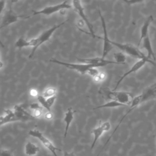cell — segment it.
<instances>
[{
	"label": "cell",
	"mask_w": 156,
	"mask_h": 156,
	"mask_svg": "<svg viewBox=\"0 0 156 156\" xmlns=\"http://www.w3.org/2000/svg\"><path fill=\"white\" fill-rule=\"evenodd\" d=\"M37 98L43 107L46 108L48 111V112H51V108L48 105L46 99L43 95H38L37 96Z\"/></svg>",
	"instance_id": "7402d4cb"
},
{
	"label": "cell",
	"mask_w": 156,
	"mask_h": 156,
	"mask_svg": "<svg viewBox=\"0 0 156 156\" xmlns=\"http://www.w3.org/2000/svg\"><path fill=\"white\" fill-rule=\"evenodd\" d=\"M143 46L147 52V57H148V58L150 60H152L151 58H153V60H155V54L153 51L151 40H150L149 36H147L143 40Z\"/></svg>",
	"instance_id": "ac0fdd59"
},
{
	"label": "cell",
	"mask_w": 156,
	"mask_h": 156,
	"mask_svg": "<svg viewBox=\"0 0 156 156\" xmlns=\"http://www.w3.org/2000/svg\"><path fill=\"white\" fill-rule=\"evenodd\" d=\"M46 102L48 103V105H49V107L50 108H51V106L54 104V103L55 101L56 96H52V97H50L48 98H46Z\"/></svg>",
	"instance_id": "484cf974"
},
{
	"label": "cell",
	"mask_w": 156,
	"mask_h": 156,
	"mask_svg": "<svg viewBox=\"0 0 156 156\" xmlns=\"http://www.w3.org/2000/svg\"><path fill=\"white\" fill-rule=\"evenodd\" d=\"M68 20H66V21H63L62 23H61L58 24L54 25L53 27H52L49 28V29L46 30V31L43 32L41 34H40V35H39L37 38H35V45L34 48H32V51L30 52V54L29 56V58H31L33 57V55H34L37 49L38 48V47H40L42 44H43L46 41H48L49 40V38H51V37L52 36V35L53 34V33L57 29H58L60 27H61L62 25H63L65 23H66V22Z\"/></svg>",
	"instance_id": "277c9868"
},
{
	"label": "cell",
	"mask_w": 156,
	"mask_h": 156,
	"mask_svg": "<svg viewBox=\"0 0 156 156\" xmlns=\"http://www.w3.org/2000/svg\"><path fill=\"white\" fill-rule=\"evenodd\" d=\"M51 62L56 63L64 66L70 69L74 70L82 74L87 73L88 71L92 68H97L95 65L91 64H86V63H67L58 60L55 58H52L49 60Z\"/></svg>",
	"instance_id": "8992f818"
},
{
	"label": "cell",
	"mask_w": 156,
	"mask_h": 156,
	"mask_svg": "<svg viewBox=\"0 0 156 156\" xmlns=\"http://www.w3.org/2000/svg\"><path fill=\"white\" fill-rule=\"evenodd\" d=\"M5 5V1H0V15L4 9Z\"/></svg>",
	"instance_id": "f1b7e54d"
},
{
	"label": "cell",
	"mask_w": 156,
	"mask_h": 156,
	"mask_svg": "<svg viewBox=\"0 0 156 156\" xmlns=\"http://www.w3.org/2000/svg\"><path fill=\"white\" fill-rule=\"evenodd\" d=\"M153 16L152 15H150L144 21L143 26L141 28V32H140V39H139V41L138 43V45L137 47L140 46V44H141V41H143V40L147 36H148V30H149V26L151 24V23L153 21Z\"/></svg>",
	"instance_id": "9a60e30c"
},
{
	"label": "cell",
	"mask_w": 156,
	"mask_h": 156,
	"mask_svg": "<svg viewBox=\"0 0 156 156\" xmlns=\"http://www.w3.org/2000/svg\"><path fill=\"white\" fill-rule=\"evenodd\" d=\"M28 134L34 138H37L40 141L43 145L49 150L54 156H57V151H61V150L57 147L48 138H46L40 130L37 129L30 130L28 132Z\"/></svg>",
	"instance_id": "5b68a950"
},
{
	"label": "cell",
	"mask_w": 156,
	"mask_h": 156,
	"mask_svg": "<svg viewBox=\"0 0 156 156\" xmlns=\"http://www.w3.org/2000/svg\"><path fill=\"white\" fill-rule=\"evenodd\" d=\"M63 156H76V154L74 153V152H65L63 154Z\"/></svg>",
	"instance_id": "4dcf8cb0"
},
{
	"label": "cell",
	"mask_w": 156,
	"mask_h": 156,
	"mask_svg": "<svg viewBox=\"0 0 156 156\" xmlns=\"http://www.w3.org/2000/svg\"><path fill=\"white\" fill-rule=\"evenodd\" d=\"M110 43L118 48L123 52L128 54L130 56H132L135 58L141 59H146L148 60H152L148 58V57L141 51L138 47L129 43H120L118 42H115L110 40ZM153 61V60H152Z\"/></svg>",
	"instance_id": "3957f363"
},
{
	"label": "cell",
	"mask_w": 156,
	"mask_h": 156,
	"mask_svg": "<svg viewBox=\"0 0 156 156\" xmlns=\"http://www.w3.org/2000/svg\"><path fill=\"white\" fill-rule=\"evenodd\" d=\"M3 66V63L0 60V69Z\"/></svg>",
	"instance_id": "e575fe53"
},
{
	"label": "cell",
	"mask_w": 156,
	"mask_h": 156,
	"mask_svg": "<svg viewBox=\"0 0 156 156\" xmlns=\"http://www.w3.org/2000/svg\"><path fill=\"white\" fill-rule=\"evenodd\" d=\"M111 128V124L109 121H105L100 124L99 126L93 129L91 131V133L93 135V140L91 146V150H92L99 138L105 132L110 130Z\"/></svg>",
	"instance_id": "8fae6325"
},
{
	"label": "cell",
	"mask_w": 156,
	"mask_h": 156,
	"mask_svg": "<svg viewBox=\"0 0 156 156\" xmlns=\"http://www.w3.org/2000/svg\"><path fill=\"white\" fill-rule=\"evenodd\" d=\"M30 108L32 110H41L42 109V106H40L38 103L37 102H34V103H32L30 105Z\"/></svg>",
	"instance_id": "4316f807"
},
{
	"label": "cell",
	"mask_w": 156,
	"mask_h": 156,
	"mask_svg": "<svg viewBox=\"0 0 156 156\" xmlns=\"http://www.w3.org/2000/svg\"><path fill=\"white\" fill-rule=\"evenodd\" d=\"M13 112L18 118L19 121H25L34 119L35 117L26 110L23 104L16 105L13 107Z\"/></svg>",
	"instance_id": "7c38bea8"
},
{
	"label": "cell",
	"mask_w": 156,
	"mask_h": 156,
	"mask_svg": "<svg viewBox=\"0 0 156 156\" xmlns=\"http://www.w3.org/2000/svg\"><path fill=\"white\" fill-rule=\"evenodd\" d=\"M74 118V112L72 110L71 108H69L67 111L66 112L64 116L63 121L65 123V132H64V138L66 137L67 133L69 127V126L73 121Z\"/></svg>",
	"instance_id": "e0dca14e"
},
{
	"label": "cell",
	"mask_w": 156,
	"mask_h": 156,
	"mask_svg": "<svg viewBox=\"0 0 156 156\" xmlns=\"http://www.w3.org/2000/svg\"><path fill=\"white\" fill-rule=\"evenodd\" d=\"M35 45V38H32L27 41L24 37H20L15 42V46L20 49L24 47H29V46H31L34 48Z\"/></svg>",
	"instance_id": "d6986e66"
},
{
	"label": "cell",
	"mask_w": 156,
	"mask_h": 156,
	"mask_svg": "<svg viewBox=\"0 0 156 156\" xmlns=\"http://www.w3.org/2000/svg\"><path fill=\"white\" fill-rule=\"evenodd\" d=\"M55 93H56V90L54 88L49 87L45 90V91L43 93V96L45 98H48L55 96Z\"/></svg>",
	"instance_id": "603a6c76"
},
{
	"label": "cell",
	"mask_w": 156,
	"mask_h": 156,
	"mask_svg": "<svg viewBox=\"0 0 156 156\" xmlns=\"http://www.w3.org/2000/svg\"><path fill=\"white\" fill-rule=\"evenodd\" d=\"M124 104H120L116 101H110L103 105L98 106L93 109H98V108H112V107H124Z\"/></svg>",
	"instance_id": "ffe728a7"
},
{
	"label": "cell",
	"mask_w": 156,
	"mask_h": 156,
	"mask_svg": "<svg viewBox=\"0 0 156 156\" xmlns=\"http://www.w3.org/2000/svg\"><path fill=\"white\" fill-rule=\"evenodd\" d=\"M150 63L154 65H155V63L154 61L152 60H146V59H141L139 60L138 61H137L136 62H135L134 63V65L130 68V69L126 72V73H124L121 77H120V78L119 79V80L116 82V84L115 85V87L114 88V89L113 90L116 91V90L117 89V87H118V85L120 84V83L129 75H130L132 73H133L135 72H136L137 71H138L140 68H141L146 63Z\"/></svg>",
	"instance_id": "30bf717a"
},
{
	"label": "cell",
	"mask_w": 156,
	"mask_h": 156,
	"mask_svg": "<svg viewBox=\"0 0 156 156\" xmlns=\"http://www.w3.org/2000/svg\"><path fill=\"white\" fill-rule=\"evenodd\" d=\"M46 118H47V119H51V118H52V113L51 112H48L46 114Z\"/></svg>",
	"instance_id": "1f68e13d"
},
{
	"label": "cell",
	"mask_w": 156,
	"mask_h": 156,
	"mask_svg": "<svg viewBox=\"0 0 156 156\" xmlns=\"http://www.w3.org/2000/svg\"><path fill=\"white\" fill-rule=\"evenodd\" d=\"M41 115V110H35V112H34V117H40V116Z\"/></svg>",
	"instance_id": "f546056e"
},
{
	"label": "cell",
	"mask_w": 156,
	"mask_h": 156,
	"mask_svg": "<svg viewBox=\"0 0 156 156\" xmlns=\"http://www.w3.org/2000/svg\"><path fill=\"white\" fill-rule=\"evenodd\" d=\"M99 93L103 97L111 101H116L126 106H130L133 100V96L130 92L112 90L108 87H101Z\"/></svg>",
	"instance_id": "7a4b0ae2"
},
{
	"label": "cell",
	"mask_w": 156,
	"mask_h": 156,
	"mask_svg": "<svg viewBox=\"0 0 156 156\" xmlns=\"http://www.w3.org/2000/svg\"><path fill=\"white\" fill-rule=\"evenodd\" d=\"M99 71L96 68H92L91 69H90L88 72H87V74H89L90 76H92L93 77L95 78L96 77H97L99 74Z\"/></svg>",
	"instance_id": "cb8c5ba5"
},
{
	"label": "cell",
	"mask_w": 156,
	"mask_h": 156,
	"mask_svg": "<svg viewBox=\"0 0 156 156\" xmlns=\"http://www.w3.org/2000/svg\"><path fill=\"white\" fill-rule=\"evenodd\" d=\"M0 46H1V47H2V48H4V45L3 44V43H2V42L1 41V39H0Z\"/></svg>",
	"instance_id": "836d02e7"
},
{
	"label": "cell",
	"mask_w": 156,
	"mask_h": 156,
	"mask_svg": "<svg viewBox=\"0 0 156 156\" xmlns=\"http://www.w3.org/2000/svg\"><path fill=\"white\" fill-rule=\"evenodd\" d=\"M114 58L115 59V62L118 64H125L126 61V56L125 55L121 52L114 53Z\"/></svg>",
	"instance_id": "44dd1931"
},
{
	"label": "cell",
	"mask_w": 156,
	"mask_h": 156,
	"mask_svg": "<svg viewBox=\"0 0 156 156\" xmlns=\"http://www.w3.org/2000/svg\"><path fill=\"white\" fill-rule=\"evenodd\" d=\"M123 1L129 5H133V4L142 2V1H137V0H123Z\"/></svg>",
	"instance_id": "83f0119b"
},
{
	"label": "cell",
	"mask_w": 156,
	"mask_h": 156,
	"mask_svg": "<svg viewBox=\"0 0 156 156\" xmlns=\"http://www.w3.org/2000/svg\"><path fill=\"white\" fill-rule=\"evenodd\" d=\"M99 15L100 16L101 24H102V27L103 29V33H104V38H103V41H104V45H103V50H102V58H105V57L107 55V54L109 53V52L112 50L113 48V45L110 43V40L108 38V34H107V27H106V23L105 21V20L102 15L100 10H98Z\"/></svg>",
	"instance_id": "9c48e42d"
},
{
	"label": "cell",
	"mask_w": 156,
	"mask_h": 156,
	"mask_svg": "<svg viewBox=\"0 0 156 156\" xmlns=\"http://www.w3.org/2000/svg\"><path fill=\"white\" fill-rule=\"evenodd\" d=\"M71 8V5L68 3V1H63L60 4L54 5H51V6H48L46 7L41 10H38V11H33L32 15L29 16L28 17H26L25 18H27L31 16H34L37 15H52L55 12H57L58 11L62 10L63 9H68Z\"/></svg>",
	"instance_id": "52a82bcc"
},
{
	"label": "cell",
	"mask_w": 156,
	"mask_h": 156,
	"mask_svg": "<svg viewBox=\"0 0 156 156\" xmlns=\"http://www.w3.org/2000/svg\"><path fill=\"white\" fill-rule=\"evenodd\" d=\"M23 16L16 15L13 12L11 7H10V9L5 13V14L4 15V16L2 18V23L0 26V29L3 27H5L12 23L16 22L18 20L19 18L23 17Z\"/></svg>",
	"instance_id": "5bb4252c"
},
{
	"label": "cell",
	"mask_w": 156,
	"mask_h": 156,
	"mask_svg": "<svg viewBox=\"0 0 156 156\" xmlns=\"http://www.w3.org/2000/svg\"><path fill=\"white\" fill-rule=\"evenodd\" d=\"M0 156H13V155L9 150L0 149Z\"/></svg>",
	"instance_id": "d4e9b609"
},
{
	"label": "cell",
	"mask_w": 156,
	"mask_h": 156,
	"mask_svg": "<svg viewBox=\"0 0 156 156\" xmlns=\"http://www.w3.org/2000/svg\"><path fill=\"white\" fill-rule=\"evenodd\" d=\"M40 152V147L31 141H27L24 146V153L27 156H35Z\"/></svg>",
	"instance_id": "2e32d148"
},
{
	"label": "cell",
	"mask_w": 156,
	"mask_h": 156,
	"mask_svg": "<svg viewBox=\"0 0 156 156\" xmlns=\"http://www.w3.org/2000/svg\"><path fill=\"white\" fill-rule=\"evenodd\" d=\"M79 61L82 62L83 63L86 64H91L95 65L96 67L104 66L109 64H118L115 61L108 60L102 57H95V58H77Z\"/></svg>",
	"instance_id": "4fadbf2b"
},
{
	"label": "cell",
	"mask_w": 156,
	"mask_h": 156,
	"mask_svg": "<svg viewBox=\"0 0 156 156\" xmlns=\"http://www.w3.org/2000/svg\"><path fill=\"white\" fill-rule=\"evenodd\" d=\"M32 93H31L32 96H38V95H37V91H36V90H32L31 93H32Z\"/></svg>",
	"instance_id": "d6a6232c"
},
{
	"label": "cell",
	"mask_w": 156,
	"mask_h": 156,
	"mask_svg": "<svg viewBox=\"0 0 156 156\" xmlns=\"http://www.w3.org/2000/svg\"><path fill=\"white\" fill-rule=\"evenodd\" d=\"M156 97V83H154V84L151 85V86H149V87L146 88L143 92L141 94H140V95L135 97L133 98V100L131 102V104L130 105V109L127 112V113L122 117V118L120 119L118 124L117 125V126L116 127L115 129L114 130V131L113 132L112 134L110 135V136L108 138V139L107 140L106 143H105L104 146H105L107 145V144L108 143L109 140H110L111 137L112 136V135L115 133L116 130L118 129V128L119 127V126H120V124H121V122H122V121L124 120V119L126 118V116H127L130 113H131L138 105H140V104L149 101L150 99H152Z\"/></svg>",
	"instance_id": "6da1fadb"
},
{
	"label": "cell",
	"mask_w": 156,
	"mask_h": 156,
	"mask_svg": "<svg viewBox=\"0 0 156 156\" xmlns=\"http://www.w3.org/2000/svg\"><path fill=\"white\" fill-rule=\"evenodd\" d=\"M73 3V6L74 7V9L75 10V11L79 14V15L80 16V18H82V20L83 21V23H85V24L87 25L89 32H90V34L93 37H99L98 36H96L94 34V30H93V27L92 24L90 23V22L89 21L88 19L87 18L85 12H84V8L82 5L81 1H72Z\"/></svg>",
	"instance_id": "ba28073f"
}]
</instances>
